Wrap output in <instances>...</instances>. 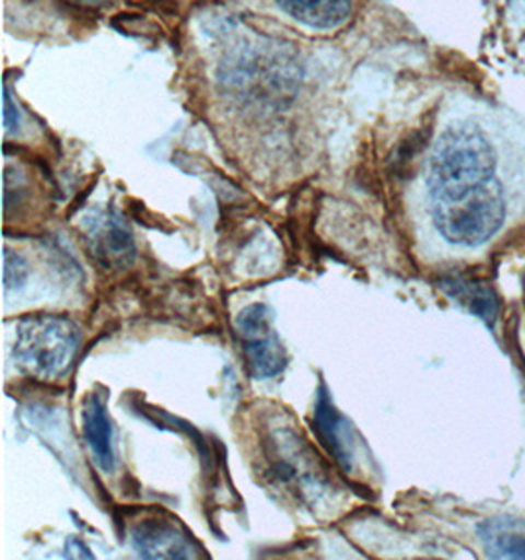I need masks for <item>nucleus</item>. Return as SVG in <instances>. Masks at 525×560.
I'll use <instances>...</instances> for the list:
<instances>
[{"label":"nucleus","instance_id":"f257e3e1","mask_svg":"<svg viewBox=\"0 0 525 560\" xmlns=\"http://www.w3.org/2000/svg\"><path fill=\"white\" fill-rule=\"evenodd\" d=\"M497 154L488 136L475 125L447 128L435 144L429 164L431 205L457 201L494 182Z\"/></svg>","mask_w":525,"mask_h":560},{"label":"nucleus","instance_id":"f03ea898","mask_svg":"<svg viewBox=\"0 0 525 560\" xmlns=\"http://www.w3.org/2000/svg\"><path fill=\"white\" fill-rule=\"evenodd\" d=\"M79 348V330L56 315H34L22 320L14 338L16 366L36 380H58L68 372Z\"/></svg>","mask_w":525,"mask_h":560},{"label":"nucleus","instance_id":"7ed1b4c3","mask_svg":"<svg viewBox=\"0 0 525 560\" xmlns=\"http://www.w3.org/2000/svg\"><path fill=\"white\" fill-rule=\"evenodd\" d=\"M439 234L457 246L477 248L497 234L506 219V199L497 179L457 201L431 205Z\"/></svg>","mask_w":525,"mask_h":560},{"label":"nucleus","instance_id":"20e7f679","mask_svg":"<svg viewBox=\"0 0 525 560\" xmlns=\"http://www.w3.org/2000/svg\"><path fill=\"white\" fill-rule=\"evenodd\" d=\"M236 329L243 340L244 357L256 380H268L282 374L288 366V354L278 332L272 329V313L254 303L236 317Z\"/></svg>","mask_w":525,"mask_h":560},{"label":"nucleus","instance_id":"39448f33","mask_svg":"<svg viewBox=\"0 0 525 560\" xmlns=\"http://www.w3.org/2000/svg\"><path fill=\"white\" fill-rule=\"evenodd\" d=\"M132 547L142 559H197L201 557L199 545L191 533L172 520L148 517L135 525L130 535Z\"/></svg>","mask_w":525,"mask_h":560},{"label":"nucleus","instance_id":"423d86ee","mask_svg":"<svg viewBox=\"0 0 525 560\" xmlns=\"http://www.w3.org/2000/svg\"><path fill=\"white\" fill-rule=\"evenodd\" d=\"M315 431L322 439L323 445L329 451L335 463L341 466L345 472L352 470L354 463V433L350 423L332 406L331 397L327 394L325 386L319 389L317 404H315V416H313Z\"/></svg>","mask_w":525,"mask_h":560},{"label":"nucleus","instance_id":"0eeeda50","mask_svg":"<svg viewBox=\"0 0 525 560\" xmlns=\"http://www.w3.org/2000/svg\"><path fill=\"white\" fill-rule=\"evenodd\" d=\"M83 435L88 443L93 463L103 472L115 470V448H113V425L108 419L105 399L93 394L83 407Z\"/></svg>","mask_w":525,"mask_h":560},{"label":"nucleus","instance_id":"6e6552de","mask_svg":"<svg viewBox=\"0 0 525 560\" xmlns=\"http://www.w3.org/2000/svg\"><path fill=\"white\" fill-rule=\"evenodd\" d=\"M89 238L93 242L95 258L108 268L127 266L135 258V242L130 232L113 217H105L93 223Z\"/></svg>","mask_w":525,"mask_h":560},{"label":"nucleus","instance_id":"1a4fd4ad","mask_svg":"<svg viewBox=\"0 0 525 560\" xmlns=\"http://www.w3.org/2000/svg\"><path fill=\"white\" fill-rule=\"evenodd\" d=\"M290 19L315 30L339 28L350 14V0H273Z\"/></svg>","mask_w":525,"mask_h":560},{"label":"nucleus","instance_id":"9d476101","mask_svg":"<svg viewBox=\"0 0 525 560\" xmlns=\"http://www.w3.org/2000/svg\"><path fill=\"white\" fill-rule=\"evenodd\" d=\"M480 537L494 559H525V522L498 517L480 525Z\"/></svg>","mask_w":525,"mask_h":560},{"label":"nucleus","instance_id":"9b49d317","mask_svg":"<svg viewBox=\"0 0 525 560\" xmlns=\"http://www.w3.org/2000/svg\"><path fill=\"white\" fill-rule=\"evenodd\" d=\"M443 288L448 295H453L463 305H467L468 310L472 311L477 317L487 320L488 325H492L497 319L498 301L487 285L477 283V281L451 280L445 281Z\"/></svg>","mask_w":525,"mask_h":560},{"label":"nucleus","instance_id":"f8f14e48","mask_svg":"<svg viewBox=\"0 0 525 560\" xmlns=\"http://www.w3.org/2000/svg\"><path fill=\"white\" fill-rule=\"evenodd\" d=\"M28 280V266L19 252L4 250V290H20Z\"/></svg>","mask_w":525,"mask_h":560},{"label":"nucleus","instance_id":"ddd939ff","mask_svg":"<svg viewBox=\"0 0 525 560\" xmlns=\"http://www.w3.org/2000/svg\"><path fill=\"white\" fill-rule=\"evenodd\" d=\"M19 125V113L12 107V98H10L9 89H4V128L10 132L12 128Z\"/></svg>","mask_w":525,"mask_h":560},{"label":"nucleus","instance_id":"4468645a","mask_svg":"<svg viewBox=\"0 0 525 560\" xmlns=\"http://www.w3.org/2000/svg\"><path fill=\"white\" fill-rule=\"evenodd\" d=\"M89 2H95V0H89Z\"/></svg>","mask_w":525,"mask_h":560}]
</instances>
